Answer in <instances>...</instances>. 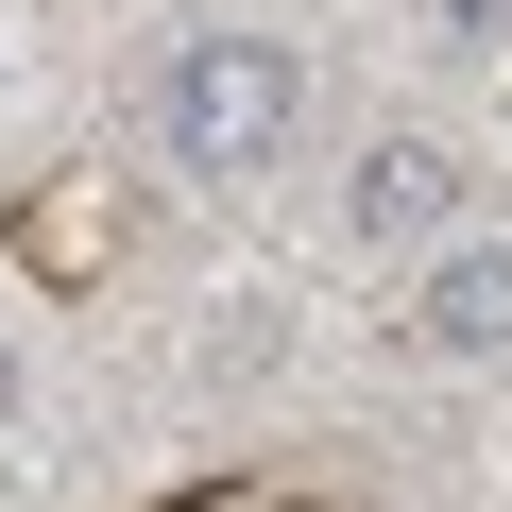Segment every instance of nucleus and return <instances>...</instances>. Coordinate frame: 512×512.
Listing matches in <instances>:
<instances>
[{
  "label": "nucleus",
  "mask_w": 512,
  "mask_h": 512,
  "mask_svg": "<svg viewBox=\"0 0 512 512\" xmlns=\"http://www.w3.org/2000/svg\"><path fill=\"white\" fill-rule=\"evenodd\" d=\"M154 137H171L188 188H256V171L308 137V52L291 35H188L154 69Z\"/></svg>",
  "instance_id": "f257e3e1"
},
{
  "label": "nucleus",
  "mask_w": 512,
  "mask_h": 512,
  "mask_svg": "<svg viewBox=\"0 0 512 512\" xmlns=\"http://www.w3.org/2000/svg\"><path fill=\"white\" fill-rule=\"evenodd\" d=\"M461 222V154L410 120V137H376L359 171H342V239H376V256H410V239H444Z\"/></svg>",
  "instance_id": "f03ea898"
},
{
  "label": "nucleus",
  "mask_w": 512,
  "mask_h": 512,
  "mask_svg": "<svg viewBox=\"0 0 512 512\" xmlns=\"http://www.w3.org/2000/svg\"><path fill=\"white\" fill-rule=\"evenodd\" d=\"M410 342H427V359H512V239H444V256H427Z\"/></svg>",
  "instance_id": "7ed1b4c3"
},
{
  "label": "nucleus",
  "mask_w": 512,
  "mask_h": 512,
  "mask_svg": "<svg viewBox=\"0 0 512 512\" xmlns=\"http://www.w3.org/2000/svg\"><path fill=\"white\" fill-rule=\"evenodd\" d=\"M0 410H18V359H0Z\"/></svg>",
  "instance_id": "20e7f679"
}]
</instances>
